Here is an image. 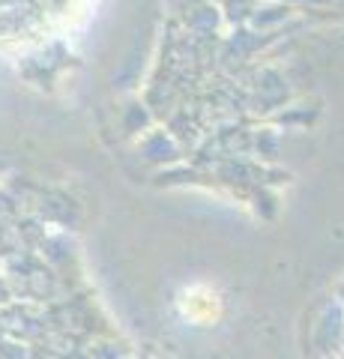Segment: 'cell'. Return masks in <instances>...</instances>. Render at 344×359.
Instances as JSON below:
<instances>
[{"instance_id":"cell-1","label":"cell","mask_w":344,"mask_h":359,"mask_svg":"<svg viewBox=\"0 0 344 359\" xmlns=\"http://www.w3.org/2000/svg\"><path fill=\"white\" fill-rule=\"evenodd\" d=\"M84 0H0V48L36 42L66 27Z\"/></svg>"}]
</instances>
